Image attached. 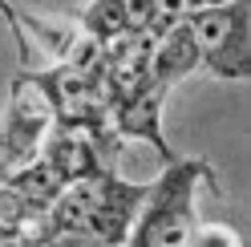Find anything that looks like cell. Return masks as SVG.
Returning a JSON list of instances; mask_svg holds the SVG:
<instances>
[{
	"label": "cell",
	"instance_id": "cell-1",
	"mask_svg": "<svg viewBox=\"0 0 251 247\" xmlns=\"http://www.w3.org/2000/svg\"><path fill=\"white\" fill-rule=\"evenodd\" d=\"M142 198H146V182H130L118 171H98L89 178L65 182L41 223L49 239L53 235H89V239L126 247Z\"/></svg>",
	"mask_w": 251,
	"mask_h": 247
},
{
	"label": "cell",
	"instance_id": "cell-2",
	"mask_svg": "<svg viewBox=\"0 0 251 247\" xmlns=\"http://www.w3.org/2000/svg\"><path fill=\"white\" fill-rule=\"evenodd\" d=\"M215 187L207 158H170L162 162V174L146 182V198L134 215L126 247H182L199 223V191Z\"/></svg>",
	"mask_w": 251,
	"mask_h": 247
},
{
	"label": "cell",
	"instance_id": "cell-3",
	"mask_svg": "<svg viewBox=\"0 0 251 247\" xmlns=\"http://www.w3.org/2000/svg\"><path fill=\"white\" fill-rule=\"evenodd\" d=\"M186 25L199 45V69L223 81H243L251 73V4L227 0L211 8H191Z\"/></svg>",
	"mask_w": 251,
	"mask_h": 247
},
{
	"label": "cell",
	"instance_id": "cell-4",
	"mask_svg": "<svg viewBox=\"0 0 251 247\" xmlns=\"http://www.w3.org/2000/svg\"><path fill=\"white\" fill-rule=\"evenodd\" d=\"M49 126H53V110L45 101V94L37 89V81L28 73H17L12 77L8 105H4V118H0V154L12 166L37 158L41 138L49 134Z\"/></svg>",
	"mask_w": 251,
	"mask_h": 247
},
{
	"label": "cell",
	"instance_id": "cell-5",
	"mask_svg": "<svg viewBox=\"0 0 251 247\" xmlns=\"http://www.w3.org/2000/svg\"><path fill=\"white\" fill-rule=\"evenodd\" d=\"M166 98H170V85L158 81V77H150V69H146V81L138 85L122 105L109 110V126H114V134L122 138V142H130V138L150 142L154 150H158L162 162L175 158L170 142L162 138V110H166Z\"/></svg>",
	"mask_w": 251,
	"mask_h": 247
},
{
	"label": "cell",
	"instance_id": "cell-6",
	"mask_svg": "<svg viewBox=\"0 0 251 247\" xmlns=\"http://www.w3.org/2000/svg\"><path fill=\"white\" fill-rule=\"evenodd\" d=\"M199 69V45H195V33L186 25V12L166 28V33L154 37V53H150V77H158L175 89L182 77H191Z\"/></svg>",
	"mask_w": 251,
	"mask_h": 247
},
{
	"label": "cell",
	"instance_id": "cell-7",
	"mask_svg": "<svg viewBox=\"0 0 251 247\" xmlns=\"http://www.w3.org/2000/svg\"><path fill=\"white\" fill-rule=\"evenodd\" d=\"M4 182H8V187L17 191L25 203L37 211V215H45V211H49V203L61 195V187H65V182H61V174H57L53 166L41 158V154H37V158H28V162H21L17 171L4 178Z\"/></svg>",
	"mask_w": 251,
	"mask_h": 247
},
{
	"label": "cell",
	"instance_id": "cell-8",
	"mask_svg": "<svg viewBox=\"0 0 251 247\" xmlns=\"http://www.w3.org/2000/svg\"><path fill=\"white\" fill-rule=\"evenodd\" d=\"M65 17L81 28L85 37L101 41V45L122 37V33H130V8H126V0H89L85 8L65 12Z\"/></svg>",
	"mask_w": 251,
	"mask_h": 247
},
{
	"label": "cell",
	"instance_id": "cell-9",
	"mask_svg": "<svg viewBox=\"0 0 251 247\" xmlns=\"http://www.w3.org/2000/svg\"><path fill=\"white\" fill-rule=\"evenodd\" d=\"M41 219H45V215H37L17 191L8 187V182H0V227H41L45 231Z\"/></svg>",
	"mask_w": 251,
	"mask_h": 247
},
{
	"label": "cell",
	"instance_id": "cell-10",
	"mask_svg": "<svg viewBox=\"0 0 251 247\" xmlns=\"http://www.w3.org/2000/svg\"><path fill=\"white\" fill-rule=\"evenodd\" d=\"M182 247H243V239L227 223H195L191 235L182 239Z\"/></svg>",
	"mask_w": 251,
	"mask_h": 247
},
{
	"label": "cell",
	"instance_id": "cell-11",
	"mask_svg": "<svg viewBox=\"0 0 251 247\" xmlns=\"http://www.w3.org/2000/svg\"><path fill=\"white\" fill-rule=\"evenodd\" d=\"M45 247H122V243H101V239H89V235H53Z\"/></svg>",
	"mask_w": 251,
	"mask_h": 247
},
{
	"label": "cell",
	"instance_id": "cell-12",
	"mask_svg": "<svg viewBox=\"0 0 251 247\" xmlns=\"http://www.w3.org/2000/svg\"><path fill=\"white\" fill-rule=\"evenodd\" d=\"M158 4H162L166 12H175V17H182V12H186V0H158Z\"/></svg>",
	"mask_w": 251,
	"mask_h": 247
},
{
	"label": "cell",
	"instance_id": "cell-13",
	"mask_svg": "<svg viewBox=\"0 0 251 247\" xmlns=\"http://www.w3.org/2000/svg\"><path fill=\"white\" fill-rule=\"evenodd\" d=\"M211 4H227V0H186V12L191 8H211Z\"/></svg>",
	"mask_w": 251,
	"mask_h": 247
},
{
	"label": "cell",
	"instance_id": "cell-14",
	"mask_svg": "<svg viewBox=\"0 0 251 247\" xmlns=\"http://www.w3.org/2000/svg\"><path fill=\"white\" fill-rule=\"evenodd\" d=\"M12 171H17V166H12V162H8V158H4V154H0V182H4V178H8V174H12Z\"/></svg>",
	"mask_w": 251,
	"mask_h": 247
}]
</instances>
